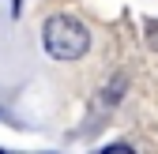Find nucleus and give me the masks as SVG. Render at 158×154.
<instances>
[{
  "mask_svg": "<svg viewBox=\"0 0 158 154\" xmlns=\"http://www.w3.org/2000/svg\"><path fill=\"white\" fill-rule=\"evenodd\" d=\"M42 42H45V53L53 60H79V56L90 49V34H87V26L79 23V19L53 15L42 26Z\"/></svg>",
  "mask_w": 158,
  "mask_h": 154,
  "instance_id": "obj_1",
  "label": "nucleus"
},
{
  "mask_svg": "<svg viewBox=\"0 0 158 154\" xmlns=\"http://www.w3.org/2000/svg\"><path fill=\"white\" fill-rule=\"evenodd\" d=\"M147 45L158 53V23H147Z\"/></svg>",
  "mask_w": 158,
  "mask_h": 154,
  "instance_id": "obj_2",
  "label": "nucleus"
}]
</instances>
